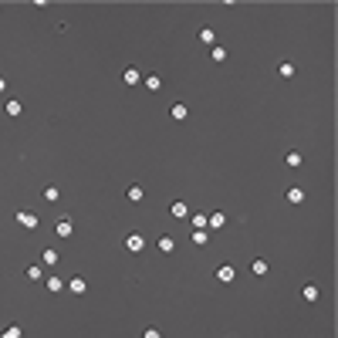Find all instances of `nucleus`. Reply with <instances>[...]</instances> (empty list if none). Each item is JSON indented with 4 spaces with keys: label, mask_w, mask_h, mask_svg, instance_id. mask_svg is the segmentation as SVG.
Segmentation results:
<instances>
[{
    "label": "nucleus",
    "mask_w": 338,
    "mask_h": 338,
    "mask_svg": "<svg viewBox=\"0 0 338 338\" xmlns=\"http://www.w3.org/2000/svg\"><path fill=\"white\" fill-rule=\"evenodd\" d=\"M44 288H47L51 294H61V291H65V281H61L58 274H51V277H44Z\"/></svg>",
    "instance_id": "obj_15"
},
{
    "label": "nucleus",
    "mask_w": 338,
    "mask_h": 338,
    "mask_svg": "<svg viewBox=\"0 0 338 338\" xmlns=\"http://www.w3.org/2000/svg\"><path fill=\"white\" fill-rule=\"evenodd\" d=\"M200 41L206 47H213L216 44V31H213V27H200Z\"/></svg>",
    "instance_id": "obj_20"
},
{
    "label": "nucleus",
    "mask_w": 338,
    "mask_h": 338,
    "mask_svg": "<svg viewBox=\"0 0 338 338\" xmlns=\"http://www.w3.org/2000/svg\"><path fill=\"white\" fill-rule=\"evenodd\" d=\"M169 119H173V122H186V119H190V105H186V101H173V105H169Z\"/></svg>",
    "instance_id": "obj_2"
},
{
    "label": "nucleus",
    "mask_w": 338,
    "mask_h": 338,
    "mask_svg": "<svg viewBox=\"0 0 338 338\" xmlns=\"http://www.w3.org/2000/svg\"><path fill=\"white\" fill-rule=\"evenodd\" d=\"M277 71H281V78H294V65H291V61H281Z\"/></svg>",
    "instance_id": "obj_26"
},
{
    "label": "nucleus",
    "mask_w": 338,
    "mask_h": 338,
    "mask_svg": "<svg viewBox=\"0 0 338 338\" xmlns=\"http://www.w3.org/2000/svg\"><path fill=\"white\" fill-rule=\"evenodd\" d=\"M21 112H24L21 98H7L4 101V115H7V119H21Z\"/></svg>",
    "instance_id": "obj_8"
},
{
    "label": "nucleus",
    "mask_w": 338,
    "mask_h": 338,
    "mask_svg": "<svg viewBox=\"0 0 338 338\" xmlns=\"http://www.w3.org/2000/svg\"><path fill=\"white\" fill-rule=\"evenodd\" d=\"M41 264H47V267H58V264H61V254H58L54 247H47L44 254H41Z\"/></svg>",
    "instance_id": "obj_14"
},
{
    "label": "nucleus",
    "mask_w": 338,
    "mask_h": 338,
    "mask_svg": "<svg viewBox=\"0 0 338 338\" xmlns=\"http://www.w3.org/2000/svg\"><path fill=\"white\" fill-rule=\"evenodd\" d=\"M142 85H146L149 91H159V88H162V78H159V75H146V78H142Z\"/></svg>",
    "instance_id": "obj_22"
},
{
    "label": "nucleus",
    "mask_w": 338,
    "mask_h": 338,
    "mask_svg": "<svg viewBox=\"0 0 338 338\" xmlns=\"http://www.w3.org/2000/svg\"><path fill=\"white\" fill-rule=\"evenodd\" d=\"M159 250H162V254H176V237L162 234V237H159Z\"/></svg>",
    "instance_id": "obj_16"
},
{
    "label": "nucleus",
    "mask_w": 338,
    "mask_h": 338,
    "mask_svg": "<svg viewBox=\"0 0 338 338\" xmlns=\"http://www.w3.org/2000/svg\"><path fill=\"white\" fill-rule=\"evenodd\" d=\"M234 277H237L234 264H220V267H216V281L220 284H234Z\"/></svg>",
    "instance_id": "obj_6"
},
{
    "label": "nucleus",
    "mask_w": 338,
    "mask_h": 338,
    "mask_svg": "<svg viewBox=\"0 0 338 338\" xmlns=\"http://www.w3.org/2000/svg\"><path fill=\"white\" fill-rule=\"evenodd\" d=\"M44 200L47 203H58V200H61V190H58V186H44Z\"/></svg>",
    "instance_id": "obj_25"
},
{
    "label": "nucleus",
    "mask_w": 338,
    "mask_h": 338,
    "mask_svg": "<svg viewBox=\"0 0 338 338\" xmlns=\"http://www.w3.org/2000/svg\"><path fill=\"white\" fill-rule=\"evenodd\" d=\"M193 230H206V213H190Z\"/></svg>",
    "instance_id": "obj_24"
},
{
    "label": "nucleus",
    "mask_w": 338,
    "mask_h": 338,
    "mask_svg": "<svg viewBox=\"0 0 338 338\" xmlns=\"http://www.w3.org/2000/svg\"><path fill=\"white\" fill-rule=\"evenodd\" d=\"M210 58H213L216 65H223L227 58H230V51H227V47H223V44H213V47H210Z\"/></svg>",
    "instance_id": "obj_19"
},
{
    "label": "nucleus",
    "mask_w": 338,
    "mask_h": 338,
    "mask_svg": "<svg viewBox=\"0 0 338 338\" xmlns=\"http://www.w3.org/2000/svg\"><path fill=\"white\" fill-rule=\"evenodd\" d=\"M250 274H254V277H267V274H270V264L264 257H254V260H250Z\"/></svg>",
    "instance_id": "obj_10"
},
{
    "label": "nucleus",
    "mask_w": 338,
    "mask_h": 338,
    "mask_svg": "<svg viewBox=\"0 0 338 338\" xmlns=\"http://www.w3.org/2000/svg\"><path fill=\"white\" fill-rule=\"evenodd\" d=\"M24 277H27V281H44V267H41V264H27V267H24Z\"/></svg>",
    "instance_id": "obj_13"
},
{
    "label": "nucleus",
    "mask_w": 338,
    "mask_h": 338,
    "mask_svg": "<svg viewBox=\"0 0 338 338\" xmlns=\"http://www.w3.org/2000/svg\"><path fill=\"white\" fill-rule=\"evenodd\" d=\"M0 338H21V328H17V325H7L4 331H0Z\"/></svg>",
    "instance_id": "obj_27"
},
{
    "label": "nucleus",
    "mask_w": 338,
    "mask_h": 338,
    "mask_svg": "<svg viewBox=\"0 0 338 338\" xmlns=\"http://www.w3.org/2000/svg\"><path fill=\"white\" fill-rule=\"evenodd\" d=\"M318 298H321V288H318L315 281H308V284H301V301H308V304H315Z\"/></svg>",
    "instance_id": "obj_3"
},
{
    "label": "nucleus",
    "mask_w": 338,
    "mask_h": 338,
    "mask_svg": "<svg viewBox=\"0 0 338 338\" xmlns=\"http://www.w3.org/2000/svg\"><path fill=\"white\" fill-rule=\"evenodd\" d=\"M54 234L61 237V240H68V237L75 234V223H71V216H61V220H58V223H54Z\"/></svg>",
    "instance_id": "obj_7"
},
{
    "label": "nucleus",
    "mask_w": 338,
    "mask_h": 338,
    "mask_svg": "<svg viewBox=\"0 0 338 338\" xmlns=\"http://www.w3.org/2000/svg\"><path fill=\"white\" fill-rule=\"evenodd\" d=\"M122 81H125V85H129V88H135V85L142 81V71H139V68H135V65H129V68H125V71H122Z\"/></svg>",
    "instance_id": "obj_9"
},
{
    "label": "nucleus",
    "mask_w": 338,
    "mask_h": 338,
    "mask_svg": "<svg viewBox=\"0 0 338 338\" xmlns=\"http://www.w3.org/2000/svg\"><path fill=\"white\" fill-rule=\"evenodd\" d=\"M284 162H288V166H291V169H298V166H301V162H304V156H301V152H294V149H291V152L284 156Z\"/></svg>",
    "instance_id": "obj_23"
},
{
    "label": "nucleus",
    "mask_w": 338,
    "mask_h": 338,
    "mask_svg": "<svg viewBox=\"0 0 338 338\" xmlns=\"http://www.w3.org/2000/svg\"><path fill=\"white\" fill-rule=\"evenodd\" d=\"M125 196H129V203H142V196H146V190H142L139 183H132V186L125 190Z\"/></svg>",
    "instance_id": "obj_18"
},
{
    "label": "nucleus",
    "mask_w": 338,
    "mask_h": 338,
    "mask_svg": "<svg viewBox=\"0 0 338 338\" xmlns=\"http://www.w3.org/2000/svg\"><path fill=\"white\" fill-rule=\"evenodd\" d=\"M17 223H21L24 230H37V227H41V216L34 213V210H17Z\"/></svg>",
    "instance_id": "obj_1"
},
{
    "label": "nucleus",
    "mask_w": 338,
    "mask_h": 338,
    "mask_svg": "<svg viewBox=\"0 0 338 338\" xmlns=\"http://www.w3.org/2000/svg\"><path fill=\"white\" fill-rule=\"evenodd\" d=\"M65 291H71V294H85L88 291V281H85V277H71V281H65Z\"/></svg>",
    "instance_id": "obj_11"
},
{
    "label": "nucleus",
    "mask_w": 338,
    "mask_h": 338,
    "mask_svg": "<svg viewBox=\"0 0 338 338\" xmlns=\"http://www.w3.org/2000/svg\"><path fill=\"white\" fill-rule=\"evenodd\" d=\"M223 227H227V213H223V210L206 213V230H223Z\"/></svg>",
    "instance_id": "obj_4"
},
{
    "label": "nucleus",
    "mask_w": 338,
    "mask_h": 338,
    "mask_svg": "<svg viewBox=\"0 0 338 338\" xmlns=\"http://www.w3.org/2000/svg\"><path fill=\"white\" fill-rule=\"evenodd\" d=\"M190 240L196 247H206V244H210V230H190Z\"/></svg>",
    "instance_id": "obj_17"
},
{
    "label": "nucleus",
    "mask_w": 338,
    "mask_h": 338,
    "mask_svg": "<svg viewBox=\"0 0 338 338\" xmlns=\"http://www.w3.org/2000/svg\"><path fill=\"white\" fill-rule=\"evenodd\" d=\"M142 338H162V331H159V328H156V325H149V328H146V331H142Z\"/></svg>",
    "instance_id": "obj_28"
},
{
    "label": "nucleus",
    "mask_w": 338,
    "mask_h": 338,
    "mask_svg": "<svg viewBox=\"0 0 338 338\" xmlns=\"http://www.w3.org/2000/svg\"><path fill=\"white\" fill-rule=\"evenodd\" d=\"M169 213L176 216V220H186V216H190V203H183V200H173V203H169Z\"/></svg>",
    "instance_id": "obj_12"
},
{
    "label": "nucleus",
    "mask_w": 338,
    "mask_h": 338,
    "mask_svg": "<svg viewBox=\"0 0 338 338\" xmlns=\"http://www.w3.org/2000/svg\"><path fill=\"white\" fill-rule=\"evenodd\" d=\"M125 247L132 250V254H142V250H146V237H142L139 230H135V234H129V237H125Z\"/></svg>",
    "instance_id": "obj_5"
},
{
    "label": "nucleus",
    "mask_w": 338,
    "mask_h": 338,
    "mask_svg": "<svg viewBox=\"0 0 338 338\" xmlns=\"http://www.w3.org/2000/svg\"><path fill=\"white\" fill-rule=\"evenodd\" d=\"M284 200H288V203H304V190H301V186H291V190L284 193Z\"/></svg>",
    "instance_id": "obj_21"
},
{
    "label": "nucleus",
    "mask_w": 338,
    "mask_h": 338,
    "mask_svg": "<svg viewBox=\"0 0 338 338\" xmlns=\"http://www.w3.org/2000/svg\"><path fill=\"white\" fill-rule=\"evenodd\" d=\"M4 91H7V78H4V75H0V95H4Z\"/></svg>",
    "instance_id": "obj_29"
}]
</instances>
